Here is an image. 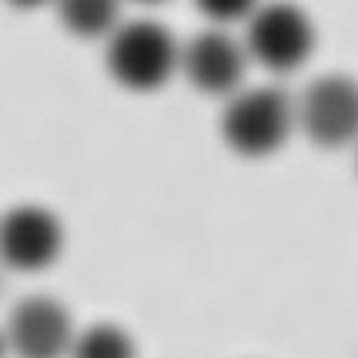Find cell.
<instances>
[{"mask_svg":"<svg viewBox=\"0 0 358 358\" xmlns=\"http://www.w3.org/2000/svg\"><path fill=\"white\" fill-rule=\"evenodd\" d=\"M108 74L124 91L151 94L161 91L178 74V41L157 20H121L104 37Z\"/></svg>","mask_w":358,"mask_h":358,"instance_id":"obj_1","label":"cell"},{"mask_svg":"<svg viewBox=\"0 0 358 358\" xmlns=\"http://www.w3.org/2000/svg\"><path fill=\"white\" fill-rule=\"evenodd\" d=\"M295 131V101L278 87H238L221 110V141L241 157H268Z\"/></svg>","mask_w":358,"mask_h":358,"instance_id":"obj_2","label":"cell"},{"mask_svg":"<svg viewBox=\"0 0 358 358\" xmlns=\"http://www.w3.org/2000/svg\"><path fill=\"white\" fill-rule=\"evenodd\" d=\"M245 50L248 61L275 74H292L312 57L315 24L292 0H262L245 17Z\"/></svg>","mask_w":358,"mask_h":358,"instance_id":"obj_3","label":"cell"},{"mask_svg":"<svg viewBox=\"0 0 358 358\" xmlns=\"http://www.w3.org/2000/svg\"><path fill=\"white\" fill-rule=\"evenodd\" d=\"M295 127L315 148L338 151L358 141V80L348 74L315 78L295 101Z\"/></svg>","mask_w":358,"mask_h":358,"instance_id":"obj_4","label":"cell"},{"mask_svg":"<svg viewBox=\"0 0 358 358\" xmlns=\"http://www.w3.org/2000/svg\"><path fill=\"white\" fill-rule=\"evenodd\" d=\"M178 71L194 91L208 97H228L238 87H245L248 50L224 27H208L178 47Z\"/></svg>","mask_w":358,"mask_h":358,"instance_id":"obj_5","label":"cell"},{"mask_svg":"<svg viewBox=\"0 0 358 358\" xmlns=\"http://www.w3.org/2000/svg\"><path fill=\"white\" fill-rule=\"evenodd\" d=\"M64 251V224L41 204H17L0 215V262L14 271H44Z\"/></svg>","mask_w":358,"mask_h":358,"instance_id":"obj_6","label":"cell"},{"mask_svg":"<svg viewBox=\"0 0 358 358\" xmlns=\"http://www.w3.org/2000/svg\"><path fill=\"white\" fill-rule=\"evenodd\" d=\"M3 342L17 358H64L74 342L71 312L50 295L24 298L7 318Z\"/></svg>","mask_w":358,"mask_h":358,"instance_id":"obj_7","label":"cell"},{"mask_svg":"<svg viewBox=\"0 0 358 358\" xmlns=\"http://www.w3.org/2000/svg\"><path fill=\"white\" fill-rule=\"evenodd\" d=\"M50 3L67 34L80 41H104L121 24L124 0H50Z\"/></svg>","mask_w":358,"mask_h":358,"instance_id":"obj_8","label":"cell"},{"mask_svg":"<svg viewBox=\"0 0 358 358\" xmlns=\"http://www.w3.org/2000/svg\"><path fill=\"white\" fill-rule=\"evenodd\" d=\"M71 358H134V342L124 328L117 325H91L84 331H74V342H71Z\"/></svg>","mask_w":358,"mask_h":358,"instance_id":"obj_9","label":"cell"},{"mask_svg":"<svg viewBox=\"0 0 358 358\" xmlns=\"http://www.w3.org/2000/svg\"><path fill=\"white\" fill-rule=\"evenodd\" d=\"M258 3H262V0H194V7H198L215 27H228V24L245 20Z\"/></svg>","mask_w":358,"mask_h":358,"instance_id":"obj_10","label":"cell"},{"mask_svg":"<svg viewBox=\"0 0 358 358\" xmlns=\"http://www.w3.org/2000/svg\"><path fill=\"white\" fill-rule=\"evenodd\" d=\"M10 7H20V10H34V7H44L50 0H7Z\"/></svg>","mask_w":358,"mask_h":358,"instance_id":"obj_11","label":"cell"},{"mask_svg":"<svg viewBox=\"0 0 358 358\" xmlns=\"http://www.w3.org/2000/svg\"><path fill=\"white\" fill-rule=\"evenodd\" d=\"M7 355V342H3V331H0V358Z\"/></svg>","mask_w":358,"mask_h":358,"instance_id":"obj_12","label":"cell"},{"mask_svg":"<svg viewBox=\"0 0 358 358\" xmlns=\"http://www.w3.org/2000/svg\"><path fill=\"white\" fill-rule=\"evenodd\" d=\"M138 3H161V0H138Z\"/></svg>","mask_w":358,"mask_h":358,"instance_id":"obj_13","label":"cell"},{"mask_svg":"<svg viewBox=\"0 0 358 358\" xmlns=\"http://www.w3.org/2000/svg\"><path fill=\"white\" fill-rule=\"evenodd\" d=\"M355 148H358V141H355ZM355 168H358V151H355Z\"/></svg>","mask_w":358,"mask_h":358,"instance_id":"obj_14","label":"cell"}]
</instances>
